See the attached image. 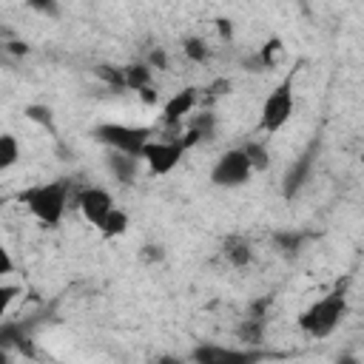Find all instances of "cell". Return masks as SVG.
Listing matches in <instances>:
<instances>
[{
    "instance_id": "5bb4252c",
    "label": "cell",
    "mask_w": 364,
    "mask_h": 364,
    "mask_svg": "<svg viewBox=\"0 0 364 364\" xmlns=\"http://www.w3.org/2000/svg\"><path fill=\"white\" fill-rule=\"evenodd\" d=\"M236 338L242 341V347L247 350H259L262 341H264V318H256V316H245L236 327Z\"/></svg>"
},
{
    "instance_id": "d590c367",
    "label": "cell",
    "mask_w": 364,
    "mask_h": 364,
    "mask_svg": "<svg viewBox=\"0 0 364 364\" xmlns=\"http://www.w3.org/2000/svg\"><path fill=\"white\" fill-rule=\"evenodd\" d=\"M3 37H6V40H9V37H11V34H9V31H6V28H0V40H3Z\"/></svg>"
},
{
    "instance_id": "4fadbf2b",
    "label": "cell",
    "mask_w": 364,
    "mask_h": 364,
    "mask_svg": "<svg viewBox=\"0 0 364 364\" xmlns=\"http://www.w3.org/2000/svg\"><path fill=\"white\" fill-rule=\"evenodd\" d=\"M213 134H216V114H213V111H202V114L193 117V122H191V128L185 131L182 142L191 148V145H196V142H202V139H213Z\"/></svg>"
},
{
    "instance_id": "f1b7e54d",
    "label": "cell",
    "mask_w": 364,
    "mask_h": 364,
    "mask_svg": "<svg viewBox=\"0 0 364 364\" xmlns=\"http://www.w3.org/2000/svg\"><path fill=\"white\" fill-rule=\"evenodd\" d=\"M9 273H14V259H11V253L6 250V245L0 242V279L9 276Z\"/></svg>"
},
{
    "instance_id": "d6986e66",
    "label": "cell",
    "mask_w": 364,
    "mask_h": 364,
    "mask_svg": "<svg viewBox=\"0 0 364 364\" xmlns=\"http://www.w3.org/2000/svg\"><path fill=\"white\" fill-rule=\"evenodd\" d=\"M242 154H245V159L250 162V171H264V168L270 165V151H267V145L259 142V139H247V142L242 145Z\"/></svg>"
},
{
    "instance_id": "7a4b0ae2",
    "label": "cell",
    "mask_w": 364,
    "mask_h": 364,
    "mask_svg": "<svg viewBox=\"0 0 364 364\" xmlns=\"http://www.w3.org/2000/svg\"><path fill=\"white\" fill-rule=\"evenodd\" d=\"M344 313H347V293L341 287H336L333 293L321 296L318 301H313L307 310L299 313V327L310 338H324L341 324Z\"/></svg>"
},
{
    "instance_id": "8992f818",
    "label": "cell",
    "mask_w": 364,
    "mask_h": 364,
    "mask_svg": "<svg viewBox=\"0 0 364 364\" xmlns=\"http://www.w3.org/2000/svg\"><path fill=\"white\" fill-rule=\"evenodd\" d=\"M318 151H321V139L313 136L310 145H307V148L287 165V171H284V176H282V196H284L287 202L296 199V196L304 191V185L310 182V176H313V171H316Z\"/></svg>"
},
{
    "instance_id": "277c9868",
    "label": "cell",
    "mask_w": 364,
    "mask_h": 364,
    "mask_svg": "<svg viewBox=\"0 0 364 364\" xmlns=\"http://www.w3.org/2000/svg\"><path fill=\"white\" fill-rule=\"evenodd\" d=\"M293 82H296V68L267 94L264 105H262V117H259V128L267 134H276L287 125V119L293 117Z\"/></svg>"
},
{
    "instance_id": "ac0fdd59",
    "label": "cell",
    "mask_w": 364,
    "mask_h": 364,
    "mask_svg": "<svg viewBox=\"0 0 364 364\" xmlns=\"http://www.w3.org/2000/svg\"><path fill=\"white\" fill-rule=\"evenodd\" d=\"M182 54H185L191 63L205 65V63L210 60V46L205 43V37H199V34H188V37H182Z\"/></svg>"
},
{
    "instance_id": "8fae6325",
    "label": "cell",
    "mask_w": 364,
    "mask_h": 364,
    "mask_svg": "<svg viewBox=\"0 0 364 364\" xmlns=\"http://www.w3.org/2000/svg\"><path fill=\"white\" fill-rule=\"evenodd\" d=\"M105 171L114 176V182H119V185H134L136 176H139V159H136V156H128V154L108 151V154H105Z\"/></svg>"
},
{
    "instance_id": "4dcf8cb0",
    "label": "cell",
    "mask_w": 364,
    "mask_h": 364,
    "mask_svg": "<svg viewBox=\"0 0 364 364\" xmlns=\"http://www.w3.org/2000/svg\"><path fill=\"white\" fill-rule=\"evenodd\" d=\"M216 31L222 40H233V20L228 17H216Z\"/></svg>"
},
{
    "instance_id": "f546056e",
    "label": "cell",
    "mask_w": 364,
    "mask_h": 364,
    "mask_svg": "<svg viewBox=\"0 0 364 364\" xmlns=\"http://www.w3.org/2000/svg\"><path fill=\"white\" fill-rule=\"evenodd\" d=\"M230 88H233V82H230V80H216V82H210V85L205 88V94L219 97V94H230Z\"/></svg>"
},
{
    "instance_id": "7c38bea8",
    "label": "cell",
    "mask_w": 364,
    "mask_h": 364,
    "mask_svg": "<svg viewBox=\"0 0 364 364\" xmlns=\"http://www.w3.org/2000/svg\"><path fill=\"white\" fill-rule=\"evenodd\" d=\"M222 256L228 259V264L233 267H247L253 262V245L245 236H228L222 242Z\"/></svg>"
},
{
    "instance_id": "ffe728a7",
    "label": "cell",
    "mask_w": 364,
    "mask_h": 364,
    "mask_svg": "<svg viewBox=\"0 0 364 364\" xmlns=\"http://www.w3.org/2000/svg\"><path fill=\"white\" fill-rule=\"evenodd\" d=\"M94 77L102 80V82H105L108 88H114V91H125V71H122V65L100 63V65H94Z\"/></svg>"
},
{
    "instance_id": "6da1fadb",
    "label": "cell",
    "mask_w": 364,
    "mask_h": 364,
    "mask_svg": "<svg viewBox=\"0 0 364 364\" xmlns=\"http://www.w3.org/2000/svg\"><path fill=\"white\" fill-rule=\"evenodd\" d=\"M28 213L34 219H40L43 225L48 228H57L68 210V202H71V182L68 179H54V182H40V185H31L26 191H20L17 196Z\"/></svg>"
},
{
    "instance_id": "d6a6232c",
    "label": "cell",
    "mask_w": 364,
    "mask_h": 364,
    "mask_svg": "<svg viewBox=\"0 0 364 364\" xmlns=\"http://www.w3.org/2000/svg\"><path fill=\"white\" fill-rule=\"evenodd\" d=\"M336 364H361V358L353 355V353H341V355L336 358Z\"/></svg>"
},
{
    "instance_id": "5b68a950",
    "label": "cell",
    "mask_w": 364,
    "mask_h": 364,
    "mask_svg": "<svg viewBox=\"0 0 364 364\" xmlns=\"http://www.w3.org/2000/svg\"><path fill=\"white\" fill-rule=\"evenodd\" d=\"M185 151H188V145L182 142V136L151 139V142L142 148V154H139V162H145L151 173H156V176H165V173H171V171H173V168L182 162Z\"/></svg>"
},
{
    "instance_id": "836d02e7",
    "label": "cell",
    "mask_w": 364,
    "mask_h": 364,
    "mask_svg": "<svg viewBox=\"0 0 364 364\" xmlns=\"http://www.w3.org/2000/svg\"><path fill=\"white\" fill-rule=\"evenodd\" d=\"M139 97H142L148 105H154V102H156V91H154V85H151V88H142V91H139Z\"/></svg>"
},
{
    "instance_id": "9a60e30c",
    "label": "cell",
    "mask_w": 364,
    "mask_h": 364,
    "mask_svg": "<svg viewBox=\"0 0 364 364\" xmlns=\"http://www.w3.org/2000/svg\"><path fill=\"white\" fill-rule=\"evenodd\" d=\"M282 48H284V46H282V37H276V34H273V37H267V40H264V46L259 48V54H256L253 60H247L245 65H247V68L253 65V71L276 68V63H279V57H282Z\"/></svg>"
},
{
    "instance_id": "52a82bcc",
    "label": "cell",
    "mask_w": 364,
    "mask_h": 364,
    "mask_svg": "<svg viewBox=\"0 0 364 364\" xmlns=\"http://www.w3.org/2000/svg\"><path fill=\"white\" fill-rule=\"evenodd\" d=\"M250 176H253V171H250V162L245 159L242 148L225 151L210 168V182L216 188H242L250 182Z\"/></svg>"
},
{
    "instance_id": "ba28073f",
    "label": "cell",
    "mask_w": 364,
    "mask_h": 364,
    "mask_svg": "<svg viewBox=\"0 0 364 364\" xmlns=\"http://www.w3.org/2000/svg\"><path fill=\"white\" fill-rule=\"evenodd\" d=\"M262 353L247 347H222V344H196L188 355L191 364H259Z\"/></svg>"
},
{
    "instance_id": "d4e9b609",
    "label": "cell",
    "mask_w": 364,
    "mask_h": 364,
    "mask_svg": "<svg viewBox=\"0 0 364 364\" xmlns=\"http://www.w3.org/2000/svg\"><path fill=\"white\" fill-rule=\"evenodd\" d=\"M20 296V287L17 284H0V321L6 318L9 307L14 304V299Z\"/></svg>"
},
{
    "instance_id": "3957f363",
    "label": "cell",
    "mask_w": 364,
    "mask_h": 364,
    "mask_svg": "<svg viewBox=\"0 0 364 364\" xmlns=\"http://www.w3.org/2000/svg\"><path fill=\"white\" fill-rule=\"evenodd\" d=\"M91 136L105 145L108 151H117V154H128V156H136L142 154V148L151 142L154 131L145 128V125H125V122H100L91 128Z\"/></svg>"
},
{
    "instance_id": "1f68e13d",
    "label": "cell",
    "mask_w": 364,
    "mask_h": 364,
    "mask_svg": "<svg viewBox=\"0 0 364 364\" xmlns=\"http://www.w3.org/2000/svg\"><path fill=\"white\" fill-rule=\"evenodd\" d=\"M154 364H185V361L179 355H173V353H162V355L154 358Z\"/></svg>"
},
{
    "instance_id": "4316f807",
    "label": "cell",
    "mask_w": 364,
    "mask_h": 364,
    "mask_svg": "<svg viewBox=\"0 0 364 364\" xmlns=\"http://www.w3.org/2000/svg\"><path fill=\"white\" fill-rule=\"evenodd\" d=\"M3 51H6V57H26V54H28V43L9 37V40L3 43Z\"/></svg>"
},
{
    "instance_id": "7402d4cb",
    "label": "cell",
    "mask_w": 364,
    "mask_h": 364,
    "mask_svg": "<svg viewBox=\"0 0 364 364\" xmlns=\"http://www.w3.org/2000/svg\"><path fill=\"white\" fill-rule=\"evenodd\" d=\"M20 159V142L14 134H0V173L14 168Z\"/></svg>"
},
{
    "instance_id": "9c48e42d",
    "label": "cell",
    "mask_w": 364,
    "mask_h": 364,
    "mask_svg": "<svg viewBox=\"0 0 364 364\" xmlns=\"http://www.w3.org/2000/svg\"><path fill=\"white\" fill-rule=\"evenodd\" d=\"M74 205H77V210L82 213V219H85V222H91L94 228H100V225H102V219L117 208V205H114V196H111L105 188H97V185L82 188V191L77 193Z\"/></svg>"
},
{
    "instance_id": "30bf717a",
    "label": "cell",
    "mask_w": 364,
    "mask_h": 364,
    "mask_svg": "<svg viewBox=\"0 0 364 364\" xmlns=\"http://www.w3.org/2000/svg\"><path fill=\"white\" fill-rule=\"evenodd\" d=\"M196 102H199V88L188 85V88L176 91V94L168 97L165 105H162V125L179 131V128H182V119L196 108Z\"/></svg>"
},
{
    "instance_id": "e575fe53",
    "label": "cell",
    "mask_w": 364,
    "mask_h": 364,
    "mask_svg": "<svg viewBox=\"0 0 364 364\" xmlns=\"http://www.w3.org/2000/svg\"><path fill=\"white\" fill-rule=\"evenodd\" d=\"M0 364H9V350L0 347Z\"/></svg>"
},
{
    "instance_id": "44dd1931",
    "label": "cell",
    "mask_w": 364,
    "mask_h": 364,
    "mask_svg": "<svg viewBox=\"0 0 364 364\" xmlns=\"http://www.w3.org/2000/svg\"><path fill=\"white\" fill-rule=\"evenodd\" d=\"M105 239H117V236H122L125 230H128V213L125 210H119V208H114L105 219H102V225L97 228Z\"/></svg>"
},
{
    "instance_id": "cb8c5ba5",
    "label": "cell",
    "mask_w": 364,
    "mask_h": 364,
    "mask_svg": "<svg viewBox=\"0 0 364 364\" xmlns=\"http://www.w3.org/2000/svg\"><path fill=\"white\" fill-rule=\"evenodd\" d=\"M145 65H148L151 71H168V68H171L168 51H165L162 46H154V48L148 51V60H145Z\"/></svg>"
},
{
    "instance_id": "603a6c76",
    "label": "cell",
    "mask_w": 364,
    "mask_h": 364,
    "mask_svg": "<svg viewBox=\"0 0 364 364\" xmlns=\"http://www.w3.org/2000/svg\"><path fill=\"white\" fill-rule=\"evenodd\" d=\"M26 117L37 125H43L48 134H57V125H54V111L43 102H34V105H26Z\"/></svg>"
},
{
    "instance_id": "83f0119b",
    "label": "cell",
    "mask_w": 364,
    "mask_h": 364,
    "mask_svg": "<svg viewBox=\"0 0 364 364\" xmlns=\"http://www.w3.org/2000/svg\"><path fill=\"white\" fill-rule=\"evenodd\" d=\"M28 9H34V11H40V14H46V17H57L60 14V6L57 3H51V0H31L28 3Z\"/></svg>"
},
{
    "instance_id": "484cf974",
    "label": "cell",
    "mask_w": 364,
    "mask_h": 364,
    "mask_svg": "<svg viewBox=\"0 0 364 364\" xmlns=\"http://www.w3.org/2000/svg\"><path fill=\"white\" fill-rule=\"evenodd\" d=\"M139 259H142V262H148V264H159V262L165 259V247H162V245H154V242H148V245H142V250H139Z\"/></svg>"
},
{
    "instance_id": "2e32d148",
    "label": "cell",
    "mask_w": 364,
    "mask_h": 364,
    "mask_svg": "<svg viewBox=\"0 0 364 364\" xmlns=\"http://www.w3.org/2000/svg\"><path fill=\"white\" fill-rule=\"evenodd\" d=\"M304 242H307V233H301V230H276L273 233V245L284 259H296L301 253Z\"/></svg>"
},
{
    "instance_id": "e0dca14e",
    "label": "cell",
    "mask_w": 364,
    "mask_h": 364,
    "mask_svg": "<svg viewBox=\"0 0 364 364\" xmlns=\"http://www.w3.org/2000/svg\"><path fill=\"white\" fill-rule=\"evenodd\" d=\"M125 71V88L128 91H142V88H151V80H154V71L145 65V63H131V65H122Z\"/></svg>"
}]
</instances>
